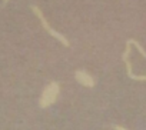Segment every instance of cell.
<instances>
[{"instance_id":"obj_6","label":"cell","mask_w":146,"mask_h":130,"mask_svg":"<svg viewBox=\"0 0 146 130\" xmlns=\"http://www.w3.org/2000/svg\"><path fill=\"white\" fill-rule=\"evenodd\" d=\"M7 2H9V0H3V5H6Z\"/></svg>"},{"instance_id":"obj_4","label":"cell","mask_w":146,"mask_h":130,"mask_svg":"<svg viewBox=\"0 0 146 130\" xmlns=\"http://www.w3.org/2000/svg\"><path fill=\"white\" fill-rule=\"evenodd\" d=\"M129 42H130V43H132V44H133V46H135V47L139 50V53H140V54H142V56L146 59V50L142 47V44H140L137 40H135V39H129Z\"/></svg>"},{"instance_id":"obj_5","label":"cell","mask_w":146,"mask_h":130,"mask_svg":"<svg viewBox=\"0 0 146 130\" xmlns=\"http://www.w3.org/2000/svg\"><path fill=\"white\" fill-rule=\"evenodd\" d=\"M115 130H126V129L122 127V126H115Z\"/></svg>"},{"instance_id":"obj_1","label":"cell","mask_w":146,"mask_h":130,"mask_svg":"<svg viewBox=\"0 0 146 130\" xmlns=\"http://www.w3.org/2000/svg\"><path fill=\"white\" fill-rule=\"evenodd\" d=\"M60 93V87L56 82H52L46 86V89L43 90L42 96H40V100H39V104L42 109H46L49 106H52L56 100H57V96Z\"/></svg>"},{"instance_id":"obj_2","label":"cell","mask_w":146,"mask_h":130,"mask_svg":"<svg viewBox=\"0 0 146 130\" xmlns=\"http://www.w3.org/2000/svg\"><path fill=\"white\" fill-rule=\"evenodd\" d=\"M32 10H33V13H35V15L37 16V17H39V20H40V23H42L43 29H44V30H46V32H47V33H49L50 36H53L54 39H57V40H59V42H60V43H62L63 46H66V47H69V46H70L69 40H67V39H66V37H64L63 34H60L59 32H56V30H54V29H53V27H52V26L49 24V22L46 20L44 15L42 13V10H40V9H39L37 6H32Z\"/></svg>"},{"instance_id":"obj_3","label":"cell","mask_w":146,"mask_h":130,"mask_svg":"<svg viewBox=\"0 0 146 130\" xmlns=\"http://www.w3.org/2000/svg\"><path fill=\"white\" fill-rule=\"evenodd\" d=\"M75 77H76V80H78L82 86H85V87H93V86H95V79H93L88 72H85V70H78V72L75 73Z\"/></svg>"}]
</instances>
